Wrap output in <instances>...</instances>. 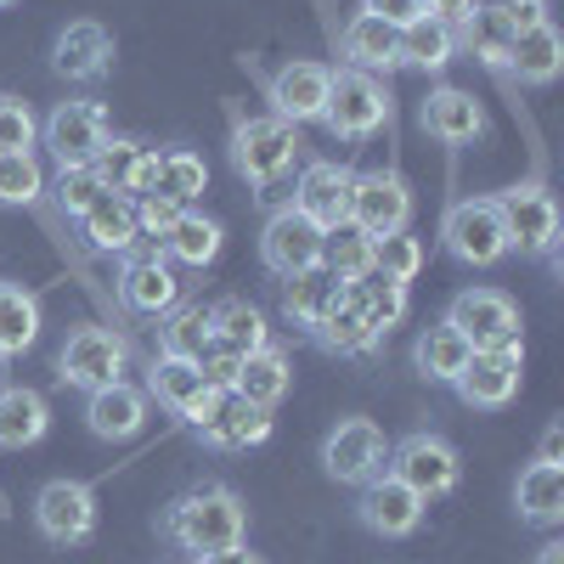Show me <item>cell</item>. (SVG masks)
I'll use <instances>...</instances> for the list:
<instances>
[{"label":"cell","instance_id":"7dc6e473","mask_svg":"<svg viewBox=\"0 0 564 564\" xmlns=\"http://www.w3.org/2000/svg\"><path fill=\"white\" fill-rule=\"evenodd\" d=\"M175 215H181V204H170V198H159V193H141V198H135L141 238H164V231L175 226Z\"/></svg>","mask_w":564,"mask_h":564},{"label":"cell","instance_id":"30bf717a","mask_svg":"<svg viewBox=\"0 0 564 564\" xmlns=\"http://www.w3.org/2000/svg\"><path fill=\"white\" fill-rule=\"evenodd\" d=\"M502 209V231H508V249L520 254H553L558 249V204L542 181H525V186H508L497 198Z\"/></svg>","mask_w":564,"mask_h":564},{"label":"cell","instance_id":"c3c4849f","mask_svg":"<svg viewBox=\"0 0 564 564\" xmlns=\"http://www.w3.org/2000/svg\"><path fill=\"white\" fill-rule=\"evenodd\" d=\"M361 12L390 23V29H406L412 18H423V0H361Z\"/></svg>","mask_w":564,"mask_h":564},{"label":"cell","instance_id":"7402d4cb","mask_svg":"<svg viewBox=\"0 0 564 564\" xmlns=\"http://www.w3.org/2000/svg\"><path fill=\"white\" fill-rule=\"evenodd\" d=\"M90 170H97L102 193L141 198V193H153V170H159V153H153V148H141V141L108 135V141H102V153L90 159Z\"/></svg>","mask_w":564,"mask_h":564},{"label":"cell","instance_id":"603a6c76","mask_svg":"<svg viewBox=\"0 0 564 564\" xmlns=\"http://www.w3.org/2000/svg\"><path fill=\"white\" fill-rule=\"evenodd\" d=\"M79 231H85V243L97 249V254H124V249H135V243H141L135 198H124V193H102L97 204L79 215Z\"/></svg>","mask_w":564,"mask_h":564},{"label":"cell","instance_id":"d6a6232c","mask_svg":"<svg viewBox=\"0 0 564 564\" xmlns=\"http://www.w3.org/2000/svg\"><path fill=\"white\" fill-rule=\"evenodd\" d=\"M457 57V29L446 23V18H412L406 29H401V63H412V68H423V74H441L446 63Z\"/></svg>","mask_w":564,"mask_h":564},{"label":"cell","instance_id":"f6af8a7d","mask_svg":"<svg viewBox=\"0 0 564 564\" xmlns=\"http://www.w3.org/2000/svg\"><path fill=\"white\" fill-rule=\"evenodd\" d=\"M34 135H40V124H34L29 102L23 97H0V153H29Z\"/></svg>","mask_w":564,"mask_h":564},{"label":"cell","instance_id":"484cf974","mask_svg":"<svg viewBox=\"0 0 564 564\" xmlns=\"http://www.w3.org/2000/svg\"><path fill=\"white\" fill-rule=\"evenodd\" d=\"M52 63L63 79H102L113 63V34L102 23H68L52 45Z\"/></svg>","mask_w":564,"mask_h":564},{"label":"cell","instance_id":"3957f363","mask_svg":"<svg viewBox=\"0 0 564 564\" xmlns=\"http://www.w3.org/2000/svg\"><path fill=\"white\" fill-rule=\"evenodd\" d=\"M294 159H300V124H289V119L265 113V119H243L231 130V164L254 186H276L294 170Z\"/></svg>","mask_w":564,"mask_h":564},{"label":"cell","instance_id":"db71d44e","mask_svg":"<svg viewBox=\"0 0 564 564\" xmlns=\"http://www.w3.org/2000/svg\"><path fill=\"white\" fill-rule=\"evenodd\" d=\"M502 7H542V0H502Z\"/></svg>","mask_w":564,"mask_h":564},{"label":"cell","instance_id":"cb8c5ba5","mask_svg":"<svg viewBox=\"0 0 564 564\" xmlns=\"http://www.w3.org/2000/svg\"><path fill=\"white\" fill-rule=\"evenodd\" d=\"M423 130H430L435 141H446V148H463V141H480V130H486V113H480V102L468 97V90H457V85H441V90H430V102H423Z\"/></svg>","mask_w":564,"mask_h":564},{"label":"cell","instance_id":"8992f818","mask_svg":"<svg viewBox=\"0 0 564 564\" xmlns=\"http://www.w3.org/2000/svg\"><path fill=\"white\" fill-rule=\"evenodd\" d=\"M186 423H193L215 452H243V446H260L271 435V412L249 406L238 390H209L193 412H186Z\"/></svg>","mask_w":564,"mask_h":564},{"label":"cell","instance_id":"9c48e42d","mask_svg":"<svg viewBox=\"0 0 564 564\" xmlns=\"http://www.w3.org/2000/svg\"><path fill=\"white\" fill-rule=\"evenodd\" d=\"M356 231L367 238H390V231H406L412 220V186L395 175V170H367L350 181V215H345Z\"/></svg>","mask_w":564,"mask_h":564},{"label":"cell","instance_id":"52a82bcc","mask_svg":"<svg viewBox=\"0 0 564 564\" xmlns=\"http://www.w3.org/2000/svg\"><path fill=\"white\" fill-rule=\"evenodd\" d=\"M384 463H390V441H384V430H379L372 417H345L339 430L322 441V468H327L339 486L379 480Z\"/></svg>","mask_w":564,"mask_h":564},{"label":"cell","instance_id":"44dd1931","mask_svg":"<svg viewBox=\"0 0 564 564\" xmlns=\"http://www.w3.org/2000/svg\"><path fill=\"white\" fill-rule=\"evenodd\" d=\"M327 85H334V68H322V63H289V68L271 79L276 119H289V124L322 119L327 113Z\"/></svg>","mask_w":564,"mask_h":564},{"label":"cell","instance_id":"d590c367","mask_svg":"<svg viewBox=\"0 0 564 564\" xmlns=\"http://www.w3.org/2000/svg\"><path fill=\"white\" fill-rule=\"evenodd\" d=\"M153 395H159V406H170L175 417H186L204 395H209V384H204V372H198V361H186V356H159L153 361Z\"/></svg>","mask_w":564,"mask_h":564},{"label":"cell","instance_id":"ee69618b","mask_svg":"<svg viewBox=\"0 0 564 564\" xmlns=\"http://www.w3.org/2000/svg\"><path fill=\"white\" fill-rule=\"evenodd\" d=\"M45 193V175L34 153H0V204H34Z\"/></svg>","mask_w":564,"mask_h":564},{"label":"cell","instance_id":"7bdbcfd3","mask_svg":"<svg viewBox=\"0 0 564 564\" xmlns=\"http://www.w3.org/2000/svg\"><path fill=\"white\" fill-rule=\"evenodd\" d=\"M372 271L390 282H412L423 271V243L412 231H390V238H372Z\"/></svg>","mask_w":564,"mask_h":564},{"label":"cell","instance_id":"9a60e30c","mask_svg":"<svg viewBox=\"0 0 564 564\" xmlns=\"http://www.w3.org/2000/svg\"><path fill=\"white\" fill-rule=\"evenodd\" d=\"M57 367H63V384H74V390L90 395V390L113 384L119 372H124V339L108 334V327H79V334H68Z\"/></svg>","mask_w":564,"mask_h":564},{"label":"cell","instance_id":"e0dca14e","mask_svg":"<svg viewBox=\"0 0 564 564\" xmlns=\"http://www.w3.org/2000/svg\"><path fill=\"white\" fill-rule=\"evenodd\" d=\"M350 181H356L350 164H334V159L305 164L300 181H294V209H300L305 220H316L322 231L345 226V215H350Z\"/></svg>","mask_w":564,"mask_h":564},{"label":"cell","instance_id":"f1b7e54d","mask_svg":"<svg viewBox=\"0 0 564 564\" xmlns=\"http://www.w3.org/2000/svg\"><path fill=\"white\" fill-rule=\"evenodd\" d=\"M345 305L384 339L390 327L406 316V282H390V276H379V271H367V276L345 282Z\"/></svg>","mask_w":564,"mask_h":564},{"label":"cell","instance_id":"816d5d0a","mask_svg":"<svg viewBox=\"0 0 564 564\" xmlns=\"http://www.w3.org/2000/svg\"><path fill=\"white\" fill-rule=\"evenodd\" d=\"M536 457H542V463H558V457H564V430H558V423L542 435V452H536Z\"/></svg>","mask_w":564,"mask_h":564},{"label":"cell","instance_id":"681fc988","mask_svg":"<svg viewBox=\"0 0 564 564\" xmlns=\"http://www.w3.org/2000/svg\"><path fill=\"white\" fill-rule=\"evenodd\" d=\"M480 7V0H423V12H430V18H446L452 29L468 18V12H475Z\"/></svg>","mask_w":564,"mask_h":564},{"label":"cell","instance_id":"4dcf8cb0","mask_svg":"<svg viewBox=\"0 0 564 564\" xmlns=\"http://www.w3.org/2000/svg\"><path fill=\"white\" fill-rule=\"evenodd\" d=\"M345 300V282L327 271V265H311V271H294L289 289H282V311H289L300 327H316L327 311Z\"/></svg>","mask_w":564,"mask_h":564},{"label":"cell","instance_id":"5bb4252c","mask_svg":"<svg viewBox=\"0 0 564 564\" xmlns=\"http://www.w3.org/2000/svg\"><path fill=\"white\" fill-rule=\"evenodd\" d=\"M322 243H327V231L289 204V209H276V215L265 220V231H260V260H265L276 276H294V271L322 265Z\"/></svg>","mask_w":564,"mask_h":564},{"label":"cell","instance_id":"8fae6325","mask_svg":"<svg viewBox=\"0 0 564 564\" xmlns=\"http://www.w3.org/2000/svg\"><path fill=\"white\" fill-rule=\"evenodd\" d=\"M34 525L52 536L57 547H79V542L97 536V497H90V486H79V480L40 486V497H34Z\"/></svg>","mask_w":564,"mask_h":564},{"label":"cell","instance_id":"f5cc1de1","mask_svg":"<svg viewBox=\"0 0 564 564\" xmlns=\"http://www.w3.org/2000/svg\"><path fill=\"white\" fill-rule=\"evenodd\" d=\"M536 564H564V542H542L536 547Z\"/></svg>","mask_w":564,"mask_h":564},{"label":"cell","instance_id":"83f0119b","mask_svg":"<svg viewBox=\"0 0 564 564\" xmlns=\"http://www.w3.org/2000/svg\"><path fill=\"white\" fill-rule=\"evenodd\" d=\"M513 508H520V520L536 525V531H553L564 520V468L558 463H531L520 486H513Z\"/></svg>","mask_w":564,"mask_h":564},{"label":"cell","instance_id":"6da1fadb","mask_svg":"<svg viewBox=\"0 0 564 564\" xmlns=\"http://www.w3.org/2000/svg\"><path fill=\"white\" fill-rule=\"evenodd\" d=\"M164 531H170V542H181L186 553L204 558V553H220L231 542H243L249 508H243L238 491H226V486H198V491H186V497L170 502Z\"/></svg>","mask_w":564,"mask_h":564},{"label":"cell","instance_id":"bcb514c9","mask_svg":"<svg viewBox=\"0 0 564 564\" xmlns=\"http://www.w3.org/2000/svg\"><path fill=\"white\" fill-rule=\"evenodd\" d=\"M97 198H102V181H97V170H90V164H79V170H63V175H57V204H63V215H74V220H79Z\"/></svg>","mask_w":564,"mask_h":564},{"label":"cell","instance_id":"b9f144b4","mask_svg":"<svg viewBox=\"0 0 564 564\" xmlns=\"http://www.w3.org/2000/svg\"><path fill=\"white\" fill-rule=\"evenodd\" d=\"M322 265L334 271L339 282L367 276V271H372V238H367V231H356L350 220L334 226V231H327V243H322Z\"/></svg>","mask_w":564,"mask_h":564},{"label":"cell","instance_id":"277c9868","mask_svg":"<svg viewBox=\"0 0 564 564\" xmlns=\"http://www.w3.org/2000/svg\"><path fill=\"white\" fill-rule=\"evenodd\" d=\"M446 327L468 339V350H508V345H525L520 339V305L497 289H463L446 305Z\"/></svg>","mask_w":564,"mask_h":564},{"label":"cell","instance_id":"1f68e13d","mask_svg":"<svg viewBox=\"0 0 564 564\" xmlns=\"http://www.w3.org/2000/svg\"><path fill=\"white\" fill-rule=\"evenodd\" d=\"M45 430H52V406H45L40 390H0V446L7 452H23L34 446Z\"/></svg>","mask_w":564,"mask_h":564},{"label":"cell","instance_id":"ffe728a7","mask_svg":"<svg viewBox=\"0 0 564 564\" xmlns=\"http://www.w3.org/2000/svg\"><path fill=\"white\" fill-rule=\"evenodd\" d=\"M85 423H90V435H97V441H130V435H141V423H148V390H135L124 379L90 390Z\"/></svg>","mask_w":564,"mask_h":564},{"label":"cell","instance_id":"f546056e","mask_svg":"<svg viewBox=\"0 0 564 564\" xmlns=\"http://www.w3.org/2000/svg\"><path fill=\"white\" fill-rule=\"evenodd\" d=\"M289 384H294V361H289V350L265 345V350L243 356V367H238V384H231V390H238L249 406L271 412L282 395H289Z\"/></svg>","mask_w":564,"mask_h":564},{"label":"cell","instance_id":"d6986e66","mask_svg":"<svg viewBox=\"0 0 564 564\" xmlns=\"http://www.w3.org/2000/svg\"><path fill=\"white\" fill-rule=\"evenodd\" d=\"M119 300H124V311H135V316H170V311L181 305V282H175L170 260H164L159 249L124 260V271H119Z\"/></svg>","mask_w":564,"mask_h":564},{"label":"cell","instance_id":"2e32d148","mask_svg":"<svg viewBox=\"0 0 564 564\" xmlns=\"http://www.w3.org/2000/svg\"><path fill=\"white\" fill-rule=\"evenodd\" d=\"M108 141V113L97 102H57L52 119H45V148L57 153L63 170H79L102 153Z\"/></svg>","mask_w":564,"mask_h":564},{"label":"cell","instance_id":"d4e9b609","mask_svg":"<svg viewBox=\"0 0 564 564\" xmlns=\"http://www.w3.org/2000/svg\"><path fill=\"white\" fill-rule=\"evenodd\" d=\"M339 52H345V63L361 68V74H390V68H401V29L356 12V18L345 23V34H339Z\"/></svg>","mask_w":564,"mask_h":564},{"label":"cell","instance_id":"60d3db41","mask_svg":"<svg viewBox=\"0 0 564 564\" xmlns=\"http://www.w3.org/2000/svg\"><path fill=\"white\" fill-rule=\"evenodd\" d=\"M311 334L322 339V350H334V356H367L372 345H379V334H372V327L339 300L334 311H327L316 327H311Z\"/></svg>","mask_w":564,"mask_h":564},{"label":"cell","instance_id":"f907efd6","mask_svg":"<svg viewBox=\"0 0 564 564\" xmlns=\"http://www.w3.org/2000/svg\"><path fill=\"white\" fill-rule=\"evenodd\" d=\"M198 564H265L260 553H249L243 542H231V547H220V553H204Z\"/></svg>","mask_w":564,"mask_h":564},{"label":"cell","instance_id":"ac0fdd59","mask_svg":"<svg viewBox=\"0 0 564 564\" xmlns=\"http://www.w3.org/2000/svg\"><path fill=\"white\" fill-rule=\"evenodd\" d=\"M423 508H430V502H423L417 491H406L395 475H390V468H384V475L379 480H367L361 486V525L372 531V536H412L417 531V520H423Z\"/></svg>","mask_w":564,"mask_h":564},{"label":"cell","instance_id":"4fadbf2b","mask_svg":"<svg viewBox=\"0 0 564 564\" xmlns=\"http://www.w3.org/2000/svg\"><path fill=\"white\" fill-rule=\"evenodd\" d=\"M520 372H525V345H508V350H475L468 367L457 372V395L480 412H497L520 395Z\"/></svg>","mask_w":564,"mask_h":564},{"label":"cell","instance_id":"8d00e7d4","mask_svg":"<svg viewBox=\"0 0 564 564\" xmlns=\"http://www.w3.org/2000/svg\"><path fill=\"white\" fill-rule=\"evenodd\" d=\"M215 345V322H209V305H175L159 327V356H186L198 361L204 350Z\"/></svg>","mask_w":564,"mask_h":564},{"label":"cell","instance_id":"74e56055","mask_svg":"<svg viewBox=\"0 0 564 564\" xmlns=\"http://www.w3.org/2000/svg\"><path fill=\"white\" fill-rule=\"evenodd\" d=\"M417 372H423V379H435V384H457V372L468 367V356H475V350H468V339L457 334V327H446V322H435L430 327V334H423L417 339Z\"/></svg>","mask_w":564,"mask_h":564},{"label":"cell","instance_id":"ba28073f","mask_svg":"<svg viewBox=\"0 0 564 564\" xmlns=\"http://www.w3.org/2000/svg\"><path fill=\"white\" fill-rule=\"evenodd\" d=\"M441 243L463 265H497L508 254V231H502L497 198H463V204H452L446 220H441Z\"/></svg>","mask_w":564,"mask_h":564},{"label":"cell","instance_id":"e575fe53","mask_svg":"<svg viewBox=\"0 0 564 564\" xmlns=\"http://www.w3.org/2000/svg\"><path fill=\"white\" fill-rule=\"evenodd\" d=\"M159 254H164V260H181V265H209V260L220 254V220L181 209L175 226L159 238Z\"/></svg>","mask_w":564,"mask_h":564},{"label":"cell","instance_id":"836d02e7","mask_svg":"<svg viewBox=\"0 0 564 564\" xmlns=\"http://www.w3.org/2000/svg\"><path fill=\"white\" fill-rule=\"evenodd\" d=\"M209 322H215V345L231 356H254L271 345V327H265L260 305H249V300H220L209 311Z\"/></svg>","mask_w":564,"mask_h":564},{"label":"cell","instance_id":"ab89813d","mask_svg":"<svg viewBox=\"0 0 564 564\" xmlns=\"http://www.w3.org/2000/svg\"><path fill=\"white\" fill-rule=\"evenodd\" d=\"M209 186V170H204V159L198 153H186V148H170V153H159V170H153V193L159 198H170V204H193L198 193Z\"/></svg>","mask_w":564,"mask_h":564},{"label":"cell","instance_id":"4316f807","mask_svg":"<svg viewBox=\"0 0 564 564\" xmlns=\"http://www.w3.org/2000/svg\"><path fill=\"white\" fill-rule=\"evenodd\" d=\"M502 68H513L525 85H553L558 68H564V40H558V29H553L547 18L531 23V29H520V34H513V45H508V57H502Z\"/></svg>","mask_w":564,"mask_h":564},{"label":"cell","instance_id":"11a10c76","mask_svg":"<svg viewBox=\"0 0 564 564\" xmlns=\"http://www.w3.org/2000/svg\"><path fill=\"white\" fill-rule=\"evenodd\" d=\"M0 7H18V0H0Z\"/></svg>","mask_w":564,"mask_h":564},{"label":"cell","instance_id":"7a4b0ae2","mask_svg":"<svg viewBox=\"0 0 564 564\" xmlns=\"http://www.w3.org/2000/svg\"><path fill=\"white\" fill-rule=\"evenodd\" d=\"M322 124L334 130L339 141H367L390 124V90L379 74H361V68H339L334 85H327V113Z\"/></svg>","mask_w":564,"mask_h":564},{"label":"cell","instance_id":"7c38bea8","mask_svg":"<svg viewBox=\"0 0 564 564\" xmlns=\"http://www.w3.org/2000/svg\"><path fill=\"white\" fill-rule=\"evenodd\" d=\"M531 23H542V7H502V0H480V7L457 23V45H463L468 57L502 68L513 34L531 29Z\"/></svg>","mask_w":564,"mask_h":564},{"label":"cell","instance_id":"5b68a950","mask_svg":"<svg viewBox=\"0 0 564 564\" xmlns=\"http://www.w3.org/2000/svg\"><path fill=\"white\" fill-rule=\"evenodd\" d=\"M384 468H390L406 491H417L423 502L452 497L457 480H463V463H457L452 441H441V435H406L401 446H390V463H384Z\"/></svg>","mask_w":564,"mask_h":564},{"label":"cell","instance_id":"f35d334b","mask_svg":"<svg viewBox=\"0 0 564 564\" xmlns=\"http://www.w3.org/2000/svg\"><path fill=\"white\" fill-rule=\"evenodd\" d=\"M40 339V300L18 282H0V356H23Z\"/></svg>","mask_w":564,"mask_h":564}]
</instances>
